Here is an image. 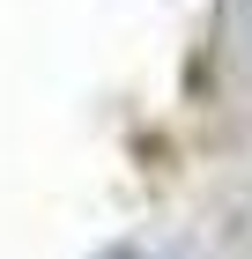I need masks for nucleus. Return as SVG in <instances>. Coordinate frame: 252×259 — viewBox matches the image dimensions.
<instances>
[]
</instances>
